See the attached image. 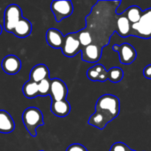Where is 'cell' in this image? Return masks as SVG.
<instances>
[{
    "instance_id": "cell-1",
    "label": "cell",
    "mask_w": 151,
    "mask_h": 151,
    "mask_svg": "<svg viewBox=\"0 0 151 151\" xmlns=\"http://www.w3.org/2000/svg\"><path fill=\"white\" fill-rule=\"evenodd\" d=\"M95 111L100 112L112 121L120 112V102L117 97L112 94H104L97 100Z\"/></svg>"
},
{
    "instance_id": "cell-2",
    "label": "cell",
    "mask_w": 151,
    "mask_h": 151,
    "mask_svg": "<svg viewBox=\"0 0 151 151\" xmlns=\"http://www.w3.org/2000/svg\"><path fill=\"white\" fill-rule=\"evenodd\" d=\"M22 121L27 131L32 137L37 136V128L44 125L42 112L36 107L25 109L22 114Z\"/></svg>"
},
{
    "instance_id": "cell-3",
    "label": "cell",
    "mask_w": 151,
    "mask_h": 151,
    "mask_svg": "<svg viewBox=\"0 0 151 151\" xmlns=\"http://www.w3.org/2000/svg\"><path fill=\"white\" fill-rule=\"evenodd\" d=\"M143 39L151 38V7L144 10L139 22L131 24V35Z\"/></svg>"
},
{
    "instance_id": "cell-4",
    "label": "cell",
    "mask_w": 151,
    "mask_h": 151,
    "mask_svg": "<svg viewBox=\"0 0 151 151\" xmlns=\"http://www.w3.org/2000/svg\"><path fill=\"white\" fill-rule=\"evenodd\" d=\"M22 11L18 4H11L6 7L4 15V28L7 32H13L18 22L22 19Z\"/></svg>"
},
{
    "instance_id": "cell-5",
    "label": "cell",
    "mask_w": 151,
    "mask_h": 151,
    "mask_svg": "<svg viewBox=\"0 0 151 151\" xmlns=\"http://www.w3.org/2000/svg\"><path fill=\"white\" fill-rule=\"evenodd\" d=\"M50 9L57 22H61L63 19L70 16L74 10L72 2L68 0L52 1L50 4Z\"/></svg>"
},
{
    "instance_id": "cell-6",
    "label": "cell",
    "mask_w": 151,
    "mask_h": 151,
    "mask_svg": "<svg viewBox=\"0 0 151 151\" xmlns=\"http://www.w3.org/2000/svg\"><path fill=\"white\" fill-rule=\"evenodd\" d=\"M83 47L78 39L77 32H70L65 35L61 50L63 54L68 58H73L81 52Z\"/></svg>"
},
{
    "instance_id": "cell-7",
    "label": "cell",
    "mask_w": 151,
    "mask_h": 151,
    "mask_svg": "<svg viewBox=\"0 0 151 151\" xmlns=\"http://www.w3.org/2000/svg\"><path fill=\"white\" fill-rule=\"evenodd\" d=\"M112 49L119 54V60L122 64H131L137 58V50L132 45L128 43H123L121 45L114 44Z\"/></svg>"
},
{
    "instance_id": "cell-8",
    "label": "cell",
    "mask_w": 151,
    "mask_h": 151,
    "mask_svg": "<svg viewBox=\"0 0 151 151\" xmlns=\"http://www.w3.org/2000/svg\"><path fill=\"white\" fill-rule=\"evenodd\" d=\"M68 88L66 83L59 78L51 79L50 96L52 101H60L66 100Z\"/></svg>"
},
{
    "instance_id": "cell-9",
    "label": "cell",
    "mask_w": 151,
    "mask_h": 151,
    "mask_svg": "<svg viewBox=\"0 0 151 151\" xmlns=\"http://www.w3.org/2000/svg\"><path fill=\"white\" fill-rule=\"evenodd\" d=\"M102 50L103 48L100 46L93 43L82 49L81 58L83 61L88 63H97L101 58Z\"/></svg>"
},
{
    "instance_id": "cell-10",
    "label": "cell",
    "mask_w": 151,
    "mask_h": 151,
    "mask_svg": "<svg viewBox=\"0 0 151 151\" xmlns=\"http://www.w3.org/2000/svg\"><path fill=\"white\" fill-rule=\"evenodd\" d=\"M1 68L7 75H16L22 68V61L17 56L9 55L3 58Z\"/></svg>"
},
{
    "instance_id": "cell-11",
    "label": "cell",
    "mask_w": 151,
    "mask_h": 151,
    "mask_svg": "<svg viewBox=\"0 0 151 151\" xmlns=\"http://www.w3.org/2000/svg\"><path fill=\"white\" fill-rule=\"evenodd\" d=\"M64 35L55 28H50L46 33V40L49 45L54 49H61L64 41Z\"/></svg>"
},
{
    "instance_id": "cell-12",
    "label": "cell",
    "mask_w": 151,
    "mask_h": 151,
    "mask_svg": "<svg viewBox=\"0 0 151 151\" xmlns=\"http://www.w3.org/2000/svg\"><path fill=\"white\" fill-rule=\"evenodd\" d=\"M87 78L91 81L105 82L108 80V71L103 65L98 63L89 68L86 72Z\"/></svg>"
},
{
    "instance_id": "cell-13",
    "label": "cell",
    "mask_w": 151,
    "mask_h": 151,
    "mask_svg": "<svg viewBox=\"0 0 151 151\" xmlns=\"http://www.w3.org/2000/svg\"><path fill=\"white\" fill-rule=\"evenodd\" d=\"M52 113L58 117H65L71 111V106L66 100L60 101H52L50 106Z\"/></svg>"
},
{
    "instance_id": "cell-14",
    "label": "cell",
    "mask_w": 151,
    "mask_h": 151,
    "mask_svg": "<svg viewBox=\"0 0 151 151\" xmlns=\"http://www.w3.org/2000/svg\"><path fill=\"white\" fill-rule=\"evenodd\" d=\"M116 32L121 37L126 38L131 35V24L127 19L125 13L117 14L116 17Z\"/></svg>"
},
{
    "instance_id": "cell-15",
    "label": "cell",
    "mask_w": 151,
    "mask_h": 151,
    "mask_svg": "<svg viewBox=\"0 0 151 151\" xmlns=\"http://www.w3.org/2000/svg\"><path fill=\"white\" fill-rule=\"evenodd\" d=\"M50 78V70L45 64L40 63L35 65L31 69L29 73V80L34 82L40 83L43 80Z\"/></svg>"
},
{
    "instance_id": "cell-16",
    "label": "cell",
    "mask_w": 151,
    "mask_h": 151,
    "mask_svg": "<svg viewBox=\"0 0 151 151\" xmlns=\"http://www.w3.org/2000/svg\"><path fill=\"white\" fill-rule=\"evenodd\" d=\"M32 23L28 19L22 17L15 27L12 33L18 38H24L30 35L32 32Z\"/></svg>"
},
{
    "instance_id": "cell-17",
    "label": "cell",
    "mask_w": 151,
    "mask_h": 151,
    "mask_svg": "<svg viewBox=\"0 0 151 151\" xmlns=\"http://www.w3.org/2000/svg\"><path fill=\"white\" fill-rule=\"evenodd\" d=\"M15 129V122L10 114L4 110H0V133L10 134Z\"/></svg>"
},
{
    "instance_id": "cell-18",
    "label": "cell",
    "mask_w": 151,
    "mask_h": 151,
    "mask_svg": "<svg viewBox=\"0 0 151 151\" xmlns=\"http://www.w3.org/2000/svg\"><path fill=\"white\" fill-rule=\"evenodd\" d=\"M88 122L91 126L95 127L100 130H103L106 128V125L110 122V121L103 114L95 111L93 114L91 115Z\"/></svg>"
},
{
    "instance_id": "cell-19",
    "label": "cell",
    "mask_w": 151,
    "mask_h": 151,
    "mask_svg": "<svg viewBox=\"0 0 151 151\" xmlns=\"http://www.w3.org/2000/svg\"><path fill=\"white\" fill-rule=\"evenodd\" d=\"M125 16H126L127 19L130 22L131 24H134L139 22L140 20L142 15L143 10L140 8L139 6L137 5H132L131 7H128L126 10L124 11Z\"/></svg>"
},
{
    "instance_id": "cell-20",
    "label": "cell",
    "mask_w": 151,
    "mask_h": 151,
    "mask_svg": "<svg viewBox=\"0 0 151 151\" xmlns=\"http://www.w3.org/2000/svg\"><path fill=\"white\" fill-rule=\"evenodd\" d=\"M23 94L27 98L33 99L39 96L38 93V84L34 81L29 80L27 81L22 88Z\"/></svg>"
},
{
    "instance_id": "cell-21",
    "label": "cell",
    "mask_w": 151,
    "mask_h": 151,
    "mask_svg": "<svg viewBox=\"0 0 151 151\" xmlns=\"http://www.w3.org/2000/svg\"><path fill=\"white\" fill-rule=\"evenodd\" d=\"M124 72L119 67H112L108 71V80L113 83H117L122 80Z\"/></svg>"
},
{
    "instance_id": "cell-22",
    "label": "cell",
    "mask_w": 151,
    "mask_h": 151,
    "mask_svg": "<svg viewBox=\"0 0 151 151\" xmlns=\"http://www.w3.org/2000/svg\"><path fill=\"white\" fill-rule=\"evenodd\" d=\"M77 34H78V39H79L80 43H81L83 48L93 44V41H93V37L91 36V34L86 28L77 32Z\"/></svg>"
},
{
    "instance_id": "cell-23",
    "label": "cell",
    "mask_w": 151,
    "mask_h": 151,
    "mask_svg": "<svg viewBox=\"0 0 151 151\" xmlns=\"http://www.w3.org/2000/svg\"><path fill=\"white\" fill-rule=\"evenodd\" d=\"M38 93L39 96L45 97L50 95V87H51V79L47 78L38 83Z\"/></svg>"
},
{
    "instance_id": "cell-24",
    "label": "cell",
    "mask_w": 151,
    "mask_h": 151,
    "mask_svg": "<svg viewBox=\"0 0 151 151\" xmlns=\"http://www.w3.org/2000/svg\"><path fill=\"white\" fill-rule=\"evenodd\" d=\"M130 147L122 142L114 143L109 151H129Z\"/></svg>"
},
{
    "instance_id": "cell-25",
    "label": "cell",
    "mask_w": 151,
    "mask_h": 151,
    "mask_svg": "<svg viewBox=\"0 0 151 151\" xmlns=\"http://www.w3.org/2000/svg\"><path fill=\"white\" fill-rule=\"evenodd\" d=\"M66 151H88L83 145L81 144H72L69 145L66 149Z\"/></svg>"
},
{
    "instance_id": "cell-26",
    "label": "cell",
    "mask_w": 151,
    "mask_h": 151,
    "mask_svg": "<svg viewBox=\"0 0 151 151\" xmlns=\"http://www.w3.org/2000/svg\"><path fill=\"white\" fill-rule=\"evenodd\" d=\"M143 75L145 78L151 80V64L147 65L145 67L144 70H143Z\"/></svg>"
},
{
    "instance_id": "cell-27",
    "label": "cell",
    "mask_w": 151,
    "mask_h": 151,
    "mask_svg": "<svg viewBox=\"0 0 151 151\" xmlns=\"http://www.w3.org/2000/svg\"><path fill=\"white\" fill-rule=\"evenodd\" d=\"M1 32H2V27H1V26L0 25V35L1 34Z\"/></svg>"
},
{
    "instance_id": "cell-28",
    "label": "cell",
    "mask_w": 151,
    "mask_h": 151,
    "mask_svg": "<svg viewBox=\"0 0 151 151\" xmlns=\"http://www.w3.org/2000/svg\"><path fill=\"white\" fill-rule=\"evenodd\" d=\"M129 151H136V150H132V149H130Z\"/></svg>"
},
{
    "instance_id": "cell-29",
    "label": "cell",
    "mask_w": 151,
    "mask_h": 151,
    "mask_svg": "<svg viewBox=\"0 0 151 151\" xmlns=\"http://www.w3.org/2000/svg\"><path fill=\"white\" fill-rule=\"evenodd\" d=\"M39 151H44V150H39Z\"/></svg>"
}]
</instances>
